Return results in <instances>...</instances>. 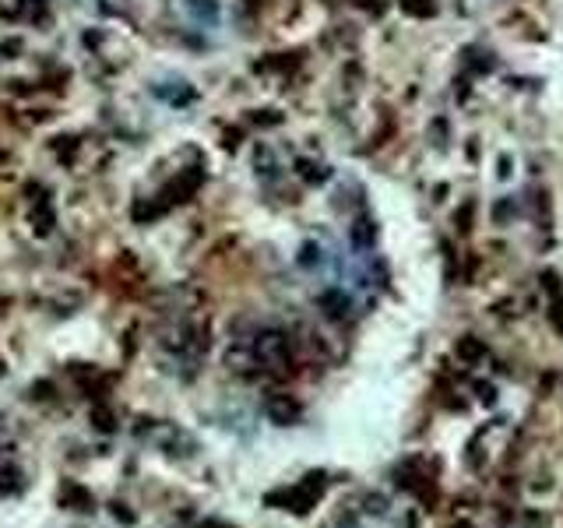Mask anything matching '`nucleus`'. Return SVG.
I'll use <instances>...</instances> for the list:
<instances>
[{
    "mask_svg": "<svg viewBox=\"0 0 563 528\" xmlns=\"http://www.w3.org/2000/svg\"><path fill=\"white\" fill-rule=\"evenodd\" d=\"M0 374H4V363H0Z\"/></svg>",
    "mask_w": 563,
    "mask_h": 528,
    "instance_id": "nucleus-11",
    "label": "nucleus"
},
{
    "mask_svg": "<svg viewBox=\"0 0 563 528\" xmlns=\"http://www.w3.org/2000/svg\"><path fill=\"white\" fill-rule=\"evenodd\" d=\"M197 187H201V170H194V173H183V176H180L177 183H169V187H165V194H162L165 201H158V204H162V208H169L173 201H187V197H190V194H194Z\"/></svg>",
    "mask_w": 563,
    "mask_h": 528,
    "instance_id": "nucleus-3",
    "label": "nucleus"
},
{
    "mask_svg": "<svg viewBox=\"0 0 563 528\" xmlns=\"http://www.w3.org/2000/svg\"><path fill=\"white\" fill-rule=\"evenodd\" d=\"M320 306H324V313H331V317H345V313H349V299H345V292H338V289L324 292V296H320Z\"/></svg>",
    "mask_w": 563,
    "mask_h": 528,
    "instance_id": "nucleus-4",
    "label": "nucleus"
},
{
    "mask_svg": "<svg viewBox=\"0 0 563 528\" xmlns=\"http://www.w3.org/2000/svg\"><path fill=\"white\" fill-rule=\"evenodd\" d=\"M113 514H117V518H124L127 525L134 521V514H131V511H124V504H117V507H113Z\"/></svg>",
    "mask_w": 563,
    "mask_h": 528,
    "instance_id": "nucleus-10",
    "label": "nucleus"
},
{
    "mask_svg": "<svg viewBox=\"0 0 563 528\" xmlns=\"http://www.w3.org/2000/svg\"><path fill=\"white\" fill-rule=\"evenodd\" d=\"M352 243H356V247H370V243H373V226H370L366 219L352 226Z\"/></svg>",
    "mask_w": 563,
    "mask_h": 528,
    "instance_id": "nucleus-8",
    "label": "nucleus"
},
{
    "mask_svg": "<svg viewBox=\"0 0 563 528\" xmlns=\"http://www.w3.org/2000/svg\"><path fill=\"white\" fill-rule=\"evenodd\" d=\"M268 415H271V422H278V427H289V422L300 419V405L289 395H271L268 398Z\"/></svg>",
    "mask_w": 563,
    "mask_h": 528,
    "instance_id": "nucleus-2",
    "label": "nucleus"
},
{
    "mask_svg": "<svg viewBox=\"0 0 563 528\" xmlns=\"http://www.w3.org/2000/svg\"><path fill=\"white\" fill-rule=\"evenodd\" d=\"M405 11H416V15H433V4H423V0H405Z\"/></svg>",
    "mask_w": 563,
    "mask_h": 528,
    "instance_id": "nucleus-9",
    "label": "nucleus"
},
{
    "mask_svg": "<svg viewBox=\"0 0 563 528\" xmlns=\"http://www.w3.org/2000/svg\"><path fill=\"white\" fill-rule=\"evenodd\" d=\"M254 359H257V366H268V370H286L293 363L289 338L282 331H261L254 342Z\"/></svg>",
    "mask_w": 563,
    "mask_h": 528,
    "instance_id": "nucleus-1",
    "label": "nucleus"
},
{
    "mask_svg": "<svg viewBox=\"0 0 563 528\" xmlns=\"http://www.w3.org/2000/svg\"><path fill=\"white\" fill-rule=\"evenodd\" d=\"M60 500H64L67 507H74V511H88V507H92V497H88L81 486H74V483H67V486L60 490Z\"/></svg>",
    "mask_w": 563,
    "mask_h": 528,
    "instance_id": "nucleus-5",
    "label": "nucleus"
},
{
    "mask_svg": "<svg viewBox=\"0 0 563 528\" xmlns=\"http://www.w3.org/2000/svg\"><path fill=\"white\" fill-rule=\"evenodd\" d=\"M32 229H35L39 236H46V233L53 229V208H49L46 201H39V208L32 211Z\"/></svg>",
    "mask_w": 563,
    "mask_h": 528,
    "instance_id": "nucleus-6",
    "label": "nucleus"
},
{
    "mask_svg": "<svg viewBox=\"0 0 563 528\" xmlns=\"http://www.w3.org/2000/svg\"><path fill=\"white\" fill-rule=\"evenodd\" d=\"M92 422H95L102 434H109L113 427H117V422H113V412H109L106 405H92Z\"/></svg>",
    "mask_w": 563,
    "mask_h": 528,
    "instance_id": "nucleus-7",
    "label": "nucleus"
}]
</instances>
